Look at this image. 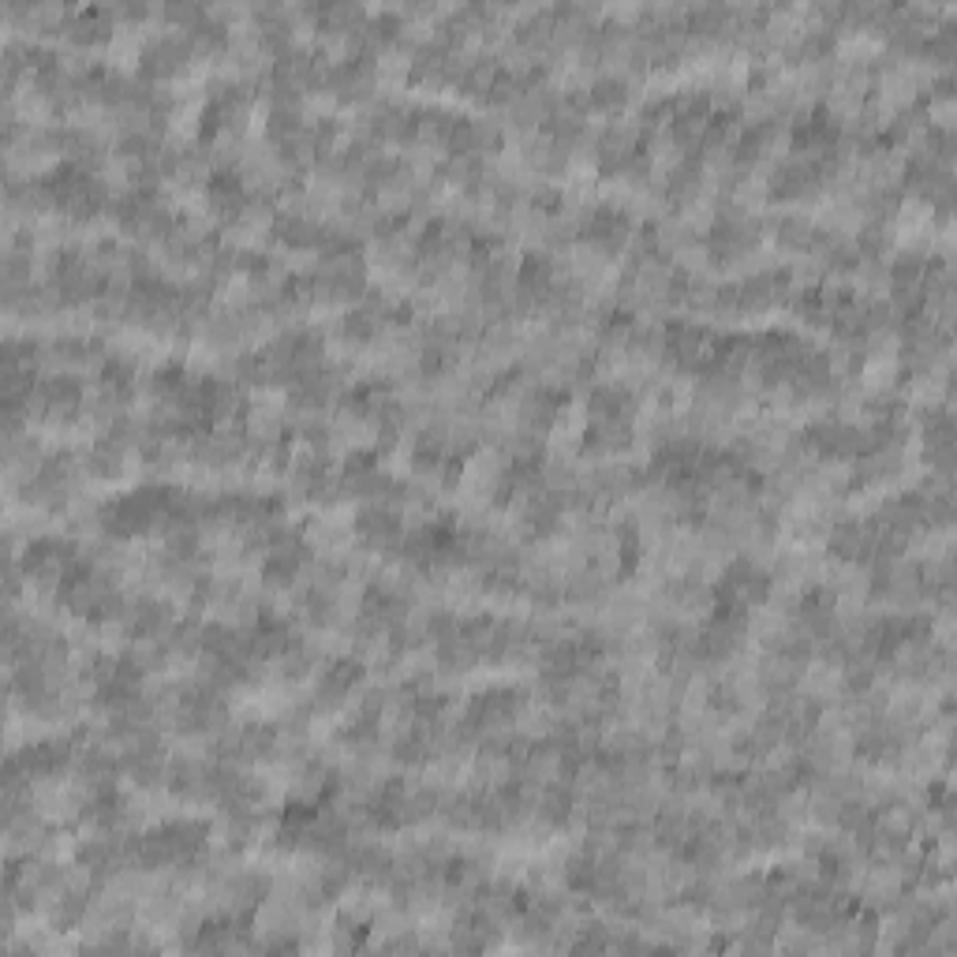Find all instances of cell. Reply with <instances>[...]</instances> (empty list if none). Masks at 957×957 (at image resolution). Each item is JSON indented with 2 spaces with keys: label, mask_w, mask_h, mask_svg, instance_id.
<instances>
[{
  "label": "cell",
  "mask_w": 957,
  "mask_h": 957,
  "mask_svg": "<svg viewBox=\"0 0 957 957\" xmlns=\"http://www.w3.org/2000/svg\"><path fill=\"white\" fill-rule=\"evenodd\" d=\"M299 606H304V617H307V622H315V625H326V622H330V617H333V609H337L333 591H326V588H311L304 599H299Z\"/></svg>",
  "instance_id": "cell-27"
},
{
  "label": "cell",
  "mask_w": 957,
  "mask_h": 957,
  "mask_svg": "<svg viewBox=\"0 0 957 957\" xmlns=\"http://www.w3.org/2000/svg\"><path fill=\"white\" fill-rule=\"evenodd\" d=\"M363 681V667L355 659H330V667H326L322 681H318V704H337V699H344L349 692L360 688Z\"/></svg>",
  "instance_id": "cell-13"
},
{
  "label": "cell",
  "mask_w": 957,
  "mask_h": 957,
  "mask_svg": "<svg viewBox=\"0 0 957 957\" xmlns=\"http://www.w3.org/2000/svg\"><path fill=\"white\" fill-rule=\"evenodd\" d=\"M580 236L588 243H595L599 251L617 254V251L628 248V240H633V221H628L617 206H595L588 217H583Z\"/></svg>",
  "instance_id": "cell-5"
},
{
  "label": "cell",
  "mask_w": 957,
  "mask_h": 957,
  "mask_svg": "<svg viewBox=\"0 0 957 957\" xmlns=\"http://www.w3.org/2000/svg\"><path fill=\"white\" fill-rule=\"evenodd\" d=\"M805 445L819 457H831V460H845V457H864L871 449L868 442V431L853 423H838V419H827V423H816L812 431L805 434Z\"/></svg>",
  "instance_id": "cell-3"
},
{
  "label": "cell",
  "mask_w": 957,
  "mask_h": 957,
  "mask_svg": "<svg viewBox=\"0 0 957 957\" xmlns=\"http://www.w3.org/2000/svg\"><path fill=\"white\" fill-rule=\"evenodd\" d=\"M381 326H386V322H381V318H378L375 311H371L367 304H363V307H355V311H352L349 318H344L341 330H344V341H352V344H367L371 337H375V333L381 330Z\"/></svg>",
  "instance_id": "cell-22"
},
{
  "label": "cell",
  "mask_w": 957,
  "mask_h": 957,
  "mask_svg": "<svg viewBox=\"0 0 957 957\" xmlns=\"http://www.w3.org/2000/svg\"><path fill=\"white\" fill-rule=\"evenodd\" d=\"M169 789L176 793V797H187V800L214 797V793H209V767H203V763H191V760L172 763V767H169Z\"/></svg>",
  "instance_id": "cell-16"
},
{
  "label": "cell",
  "mask_w": 957,
  "mask_h": 957,
  "mask_svg": "<svg viewBox=\"0 0 957 957\" xmlns=\"http://www.w3.org/2000/svg\"><path fill=\"white\" fill-rule=\"evenodd\" d=\"M83 381L71 378V375H53V378H42L38 389H34V408L53 419V423H71L79 412H83Z\"/></svg>",
  "instance_id": "cell-4"
},
{
  "label": "cell",
  "mask_w": 957,
  "mask_h": 957,
  "mask_svg": "<svg viewBox=\"0 0 957 957\" xmlns=\"http://www.w3.org/2000/svg\"><path fill=\"white\" fill-rule=\"evenodd\" d=\"M195 45H191L187 34H161L143 49V79L146 83H158V79L176 76L180 68L191 60Z\"/></svg>",
  "instance_id": "cell-6"
},
{
  "label": "cell",
  "mask_w": 957,
  "mask_h": 957,
  "mask_svg": "<svg viewBox=\"0 0 957 957\" xmlns=\"http://www.w3.org/2000/svg\"><path fill=\"white\" fill-rule=\"evenodd\" d=\"M135 389V363L127 360V355H109V360L102 363V397L109 400H127Z\"/></svg>",
  "instance_id": "cell-18"
},
{
  "label": "cell",
  "mask_w": 957,
  "mask_h": 957,
  "mask_svg": "<svg viewBox=\"0 0 957 957\" xmlns=\"http://www.w3.org/2000/svg\"><path fill=\"white\" fill-rule=\"evenodd\" d=\"M326 87H330L333 94L341 98V102H360V98H367L371 87H375V57H363V53H349L344 60L330 64Z\"/></svg>",
  "instance_id": "cell-7"
},
{
  "label": "cell",
  "mask_w": 957,
  "mask_h": 957,
  "mask_svg": "<svg viewBox=\"0 0 957 957\" xmlns=\"http://www.w3.org/2000/svg\"><path fill=\"white\" fill-rule=\"evenodd\" d=\"M565 397L561 389H554V386H535L532 394L524 397V405H521V419H524V426L527 431H546V426L554 423V419H558V412L565 408Z\"/></svg>",
  "instance_id": "cell-14"
},
{
  "label": "cell",
  "mask_w": 957,
  "mask_h": 957,
  "mask_svg": "<svg viewBox=\"0 0 957 957\" xmlns=\"http://www.w3.org/2000/svg\"><path fill=\"white\" fill-rule=\"evenodd\" d=\"M68 763H76V741L71 737H49V741H34L26 749L8 755V767L20 771L26 782L34 778H53Z\"/></svg>",
  "instance_id": "cell-2"
},
{
  "label": "cell",
  "mask_w": 957,
  "mask_h": 957,
  "mask_svg": "<svg viewBox=\"0 0 957 957\" xmlns=\"http://www.w3.org/2000/svg\"><path fill=\"white\" fill-rule=\"evenodd\" d=\"M270 229H273V240L285 243V248H322L326 236H330L322 225H315L307 214H292V209L273 217Z\"/></svg>",
  "instance_id": "cell-11"
},
{
  "label": "cell",
  "mask_w": 957,
  "mask_h": 957,
  "mask_svg": "<svg viewBox=\"0 0 957 957\" xmlns=\"http://www.w3.org/2000/svg\"><path fill=\"white\" fill-rule=\"evenodd\" d=\"M113 8H76L68 12V38L79 42V45H94V42H105L109 31H113Z\"/></svg>",
  "instance_id": "cell-15"
},
{
  "label": "cell",
  "mask_w": 957,
  "mask_h": 957,
  "mask_svg": "<svg viewBox=\"0 0 957 957\" xmlns=\"http://www.w3.org/2000/svg\"><path fill=\"white\" fill-rule=\"evenodd\" d=\"M816 236L819 232L805 221V217H782L778 221V240L793 251H808L816 243Z\"/></svg>",
  "instance_id": "cell-25"
},
{
  "label": "cell",
  "mask_w": 957,
  "mask_h": 957,
  "mask_svg": "<svg viewBox=\"0 0 957 957\" xmlns=\"http://www.w3.org/2000/svg\"><path fill=\"white\" fill-rule=\"evenodd\" d=\"M355 535L367 546H375V550H400V539H405V532H400V509L386 505V501L360 509V516H355Z\"/></svg>",
  "instance_id": "cell-8"
},
{
  "label": "cell",
  "mask_w": 957,
  "mask_h": 957,
  "mask_svg": "<svg viewBox=\"0 0 957 957\" xmlns=\"http://www.w3.org/2000/svg\"><path fill=\"white\" fill-rule=\"evenodd\" d=\"M124 625L132 640H166L176 617H172V606L161 603V599H135V603L124 606Z\"/></svg>",
  "instance_id": "cell-9"
},
{
  "label": "cell",
  "mask_w": 957,
  "mask_h": 957,
  "mask_svg": "<svg viewBox=\"0 0 957 957\" xmlns=\"http://www.w3.org/2000/svg\"><path fill=\"white\" fill-rule=\"evenodd\" d=\"M643 558V539L636 524H622L617 527V561H622L625 572H636V565Z\"/></svg>",
  "instance_id": "cell-24"
},
{
  "label": "cell",
  "mask_w": 957,
  "mask_h": 957,
  "mask_svg": "<svg viewBox=\"0 0 957 957\" xmlns=\"http://www.w3.org/2000/svg\"><path fill=\"white\" fill-rule=\"evenodd\" d=\"M625 105H628V83L622 76H603L599 83H591L588 109H599V113H622Z\"/></svg>",
  "instance_id": "cell-20"
},
{
  "label": "cell",
  "mask_w": 957,
  "mask_h": 957,
  "mask_svg": "<svg viewBox=\"0 0 957 957\" xmlns=\"http://www.w3.org/2000/svg\"><path fill=\"white\" fill-rule=\"evenodd\" d=\"M333 935H337V946H341V950H355V946L363 943V924H355L352 916H341L333 927Z\"/></svg>",
  "instance_id": "cell-28"
},
{
  "label": "cell",
  "mask_w": 957,
  "mask_h": 957,
  "mask_svg": "<svg viewBox=\"0 0 957 957\" xmlns=\"http://www.w3.org/2000/svg\"><path fill=\"white\" fill-rule=\"evenodd\" d=\"M572 808H577V800H572L569 782H550V786L539 793V800H535V812H539L543 823H550V827L569 823Z\"/></svg>",
  "instance_id": "cell-17"
},
{
  "label": "cell",
  "mask_w": 957,
  "mask_h": 957,
  "mask_svg": "<svg viewBox=\"0 0 957 957\" xmlns=\"http://www.w3.org/2000/svg\"><path fill=\"white\" fill-rule=\"evenodd\" d=\"M124 453H127V442H116V437H105V442H98L94 449H90V457H87L90 476H98V479H113V476H121V468H124Z\"/></svg>",
  "instance_id": "cell-21"
},
{
  "label": "cell",
  "mask_w": 957,
  "mask_h": 957,
  "mask_svg": "<svg viewBox=\"0 0 957 957\" xmlns=\"http://www.w3.org/2000/svg\"><path fill=\"white\" fill-rule=\"evenodd\" d=\"M696 191H699V161H685V166H677L670 172L667 195L673 198V203H688Z\"/></svg>",
  "instance_id": "cell-23"
},
{
  "label": "cell",
  "mask_w": 957,
  "mask_h": 957,
  "mask_svg": "<svg viewBox=\"0 0 957 957\" xmlns=\"http://www.w3.org/2000/svg\"><path fill=\"white\" fill-rule=\"evenodd\" d=\"M755 243V225L749 217H737V214H722L710 229V254L718 262H733L741 259L744 251H752Z\"/></svg>",
  "instance_id": "cell-10"
},
{
  "label": "cell",
  "mask_w": 957,
  "mask_h": 957,
  "mask_svg": "<svg viewBox=\"0 0 957 957\" xmlns=\"http://www.w3.org/2000/svg\"><path fill=\"white\" fill-rule=\"evenodd\" d=\"M633 412V394L617 381L591 389V419H628Z\"/></svg>",
  "instance_id": "cell-19"
},
{
  "label": "cell",
  "mask_w": 957,
  "mask_h": 957,
  "mask_svg": "<svg viewBox=\"0 0 957 957\" xmlns=\"http://www.w3.org/2000/svg\"><path fill=\"white\" fill-rule=\"evenodd\" d=\"M76 561H79L76 543L57 539V535H45V539L26 543V550H23V558H20V569H23L26 580H34V583H42V588L57 591V583L64 580V572H68Z\"/></svg>",
  "instance_id": "cell-1"
},
{
  "label": "cell",
  "mask_w": 957,
  "mask_h": 957,
  "mask_svg": "<svg viewBox=\"0 0 957 957\" xmlns=\"http://www.w3.org/2000/svg\"><path fill=\"white\" fill-rule=\"evenodd\" d=\"M367 819L378 827V831H397V827L408 823V789L400 782H389L381 786L367 805Z\"/></svg>",
  "instance_id": "cell-12"
},
{
  "label": "cell",
  "mask_w": 957,
  "mask_h": 957,
  "mask_svg": "<svg viewBox=\"0 0 957 957\" xmlns=\"http://www.w3.org/2000/svg\"><path fill=\"white\" fill-rule=\"evenodd\" d=\"M816 864H819L823 882H845V879H850V856L838 850V845H823V850L816 853Z\"/></svg>",
  "instance_id": "cell-26"
}]
</instances>
